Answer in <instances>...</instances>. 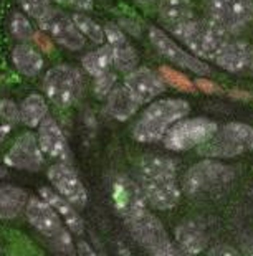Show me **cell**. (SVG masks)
Masks as SVG:
<instances>
[{
    "label": "cell",
    "instance_id": "6da1fadb",
    "mask_svg": "<svg viewBox=\"0 0 253 256\" xmlns=\"http://www.w3.org/2000/svg\"><path fill=\"white\" fill-rule=\"evenodd\" d=\"M139 185L147 204L156 210H170L180 200L177 167L169 157H144L139 162Z\"/></svg>",
    "mask_w": 253,
    "mask_h": 256
},
{
    "label": "cell",
    "instance_id": "7a4b0ae2",
    "mask_svg": "<svg viewBox=\"0 0 253 256\" xmlns=\"http://www.w3.org/2000/svg\"><path fill=\"white\" fill-rule=\"evenodd\" d=\"M189 111V102L184 100L167 98V100L152 102L134 126V139L144 144L162 140L167 130L177 121L184 119Z\"/></svg>",
    "mask_w": 253,
    "mask_h": 256
},
{
    "label": "cell",
    "instance_id": "3957f363",
    "mask_svg": "<svg viewBox=\"0 0 253 256\" xmlns=\"http://www.w3.org/2000/svg\"><path fill=\"white\" fill-rule=\"evenodd\" d=\"M179 38L180 42L189 46L192 53H195L199 58L213 60L218 56V53L223 50V46L228 43V32L223 25H220L212 17L205 20L194 18L187 24L175 26L170 30Z\"/></svg>",
    "mask_w": 253,
    "mask_h": 256
},
{
    "label": "cell",
    "instance_id": "277c9868",
    "mask_svg": "<svg viewBox=\"0 0 253 256\" xmlns=\"http://www.w3.org/2000/svg\"><path fill=\"white\" fill-rule=\"evenodd\" d=\"M235 170L215 159H205L192 166L182 178V190L190 197L222 192L233 182Z\"/></svg>",
    "mask_w": 253,
    "mask_h": 256
},
{
    "label": "cell",
    "instance_id": "5b68a950",
    "mask_svg": "<svg viewBox=\"0 0 253 256\" xmlns=\"http://www.w3.org/2000/svg\"><path fill=\"white\" fill-rule=\"evenodd\" d=\"M25 215L30 225L40 232L52 242L53 248L60 253L73 254V242H71L70 230L63 226L62 216L55 212L53 206L42 197H30L25 206Z\"/></svg>",
    "mask_w": 253,
    "mask_h": 256
},
{
    "label": "cell",
    "instance_id": "8992f818",
    "mask_svg": "<svg viewBox=\"0 0 253 256\" xmlns=\"http://www.w3.org/2000/svg\"><path fill=\"white\" fill-rule=\"evenodd\" d=\"M253 150V128L243 122H228L217 130L197 152L205 159H230Z\"/></svg>",
    "mask_w": 253,
    "mask_h": 256
},
{
    "label": "cell",
    "instance_id": "52a82bcc",
    "mask_svg": "<svg viewBox=\"0 0 253 256\" xmlns=\"http://www.w3.org/2000/svg\"><path fill=\"white\" fill-rule=\"evenodd\" d=\"M218 130L217 124L207 118L180 119L164 136V146L169 150L184 152L205 144Z\"/></svg>",
    "mask_w": 253,
    "mask_h": 256
},
{
    "label": "cell",
    "instance_id": "ba28073f",
    "mask_svg": "<svg viewBox=\"0 0 253 256\" xmlns=\"http://www.w3.org/2000/svg\"><path fill=\"white\" fill-rule=\"evenodd\" d=\"M126 226H128L131 236L152 256H164L175 246L170 242L161 220L156 215H152L149 210L126 220Z\"/></svg>",
    "mask_w": 253,
    "mask_h": 256
},
{
    "label": "cell",
    "instance_id": "9c48e42d",
    "mask_svg": "<svg viewBox=\"0 0 253 256\" xmlns=\"http://www.w3.org/2000/svg\"><path fill=\"white\" fill-rule=\"evenodd\" d=\"M43 91L57 106H73L83 91V78L76 68L60 64L47 72L43 78Z\"/></svg>",
    "mask_w": 253,
    "mask_h": 256
},
{
    "label": "cell",
    "instance_id": "30bf717a",
    "mask_svg": "<svg viewBox=\"0 0 253 256\" xmlns=\"http://www.w3.org/2000/svg\"><path fill=\"white\" fill-rule=\"evenodd\" d=\"M111 200L114 208L121 216H124V220H129L146 212L147 205H149L139 182H134L133 178L126 176H119L113 182Z\"/></svg>",
    "mask_w": 253,
    "mask_h": 256
},
{
    "label": "cell",
    "instance_id": "8fae6325",
    "mask_svg": "<svg viewBox=\"0 0 253 256\" xmlns=\"http://www.w3.org/2000/svg\"><path fill=\"white\" fill-rule=\"evenodd\" d=\"M149 38H151V43L154 45V48H156L162 56H166L169 62H172L174 64H177V66L184 68V70H189V72L199 74L202 78L203 76L212 74V70L208 68L202 60H199L197 56L182 50V48H180L172 38H169L162 30L151 28Z\"/></svg>",
    "mask_w": 253,
    "mask_h": 256
},
{
    "label": "cell",
    "instance_id": "7c38bea8",
    "mask_svg": "<svg viewBox=\"0 0 253 256\" xmlns=\"http://www.w3.org/2000/svg\"><path fill=\"white\" fill-rule=\"evenodd\" d=\"M40 28L50 35L53 42L60 43L68 50L78 52L85 46V36L67 14L52 8L45 18L40 20Z\"/></svg>",
    "mask_w": 253,
    "mask_h": 256
},
{
    "label": "cell",
    "instance_id": "4fadbf2b",
    "mask_svg": "<svg viewBox=\"0 0 253 256\" xmlns=\"http://www.w3.org/2000/svg\"><path fill=\"white\" fill-rule=\"evenodd\" d=\"M48 180L62 197L70 200L75 206L78 208L86 206L88 192L78 174L68 166V162H57L48 168Z\"/></svg>",
    "mask_w": 253,
    "mask_h": 256
},
{
    "label": "cell",
    "instance_id": "5bb4252c",
    "mask_svg": "<svg viewBox=\"0 0 253 256\" xmlns=\"http://www.w3.org/2000/svg\"><path fill=\"white\" fill-rule=\"evenodd\" d=\"M4 162L9 167L20 170L38 172L43 167V150L34 132H25L15 140L10 150L5 154Z\"/></svg>",
    "mask_w": 253,
    "mask_h": 256
},
{
    "label": "cell",
    "instance_id": "9a60e30c",
    "mask_svg": "<svg viewBox=\"0 0 253 256\" xmlns=\"http://www.w3.org/2000/svg\"><path fill=\"white\" fill-rule=\"evenodd\" d=\"M208 12L227 30L241 28L253 22V0H210Z\"/></svg>",
    "mask_w": 253,
    "mask_h": 256
},
{
    "label": "cell",
    "instance_id": "2e32d148",
    "mask_svg": "<svg viewBox=\"0 0 253 256\" xmlns=\"http://www.w3.org/2000/svg\"><path fill=\"white\" fill-rule=\"evenodd\" d=\"M124 86L133 92L139 104L152 102L166 90L162 76L154 73L149 68H136L128 73L124 80Z\"/></svg>",
    "mask_w": 253,
    "mask_h": 256
},
{
    "label": "cell",
    "instance_id": "e0dca14e",
    "mask_svg": "<svg viewBox=\"0 0 253 256\" xmlns=\"http://www.w3.org/2000/svg\"><path fill=\"white\" fill-rule=\"evenodd\" d=\"M38 144H40L43 154L53 157L60 162H68L70 149L65 134L53 118L47 116L38 126Z\"/></svg>",
    "mask_w": 253,
    "mask_h": 256
},
{
    "label": "cell",
    "instance_id": "ac0fdd59",
    "mask_svg": "<svg viewBox=\"0 0 253 256\" xmlns=\"http://www.w3.org/2000/svg\"><path fill=\"white\" fill-rule=\"evenodd\" d=\"M104 34H106V40L108 45L111 46L113 50V58H114V64L119 72L123 73H131L133 70L137 66V52L136 48L131 45V42L124 36V34L121 32L118 26L114 25H108L104 28Z\"/></svg>",
    "mask_w": 253,
    "mask_h": 256
},
{
    "label": "cell",
    "instance_id": "d6986e66",
    "mask_svg": "<svg viewBox=\"0 0 253 256\" xmlns=\"http://www.w3.org/2000/svg\"><path fill=\"white\" fill-rule=\"evenodd\" d=\"M38 194H40V197L48 202L55 212L62 216L65 225L68 226V230L71 233H75V235H83L85 232V222L83 218H81V215L78 214V212L75 210V205L71 204L70 200H67L65 197H62L57 190H52L50 187H42L40 190H38Z\"/></svg>",
    "mask_w": 253,
    "mask_h": 256
},
{
    "label": "cell",
    "instance_id": "ffe728a7",
    "mask_svg": "<svg viewBox=\"0 0 253 256\" xmlns=\"http://www.w3.org/2000/svg\"><path fill=\"white\" fill-rule=\"evenodd\" d=\"M175 242L179 248L189 254H199L207 248L208 235L202 223L195 220H187L175 228Z\"/></svg>",
    "mask_w": 253,
    "mask_h": 256
},
{
    "label": "cell",
    "instance_id": "44dd1931",
    "mask_svg": "<svg viewBox=\"0 0 253 256\" xmlns=\"http://www.w3.org/2000/svg\"><path fill=\"white\" fill-rule=\"evenodd\" d=\"M253 48L245 42H228L223 46V50L218 53L215 63L225 72L240 73L243 70H248L250 58Z\"/></svg>",
    "mask_w": 253,
    "mask_h": 256
},
{
    "label": "cell",
    "instance_id": "7402d4cb",
    "mask_svg": "<svg viewBox=\"0 0 253 256\" xmlns=\"http://www.w3.org/2000/svg\"><path fill=\"white\" fill-rule=\"evenodd\" d=\"M139 101L126 86H114L108 96V112L118 121H128L139 110Z\"/></svg>",
    "mask_w": 253,
    "mask_h": 256
},
{
    "label": "cell",
    "instance_id": "603a6c76",
    "mask_svg": "<svg viewBox=\"0 0 253 256\" xmlns=\"http://www.w3.org/2000/svg\"><path fill=\"white\" fill-rule=\"evenodd\" d=\"M29 194L15 185H0V220H14L25 212Z\"/></svg>",
    "mask_w": 253,
    "mask_h": 256
},
{
    "label": "cell",
    "instance_id": "cb8c5ba5",
    "mask_svg": "<svg viewBox=\"0 0 253 256\" xmlns=\"http://www.w3.org/2000/svg\"><path fill=\"white\" fill-rule=\"evenodd\" d=\"M159 12H161V18L169 26V30L195 18L194 7L189 0H162Z\"/></svg>",
    "mask_w": 253,
    "mask_h": 256
},
{
    "label": "cell",
    "instance_id": "d4e9b609",
    "mask_svg": "<svg viewBox=\"0 0 253 256\" xmlns=\"http://www.w3.org/2000/svg\"><path fill=\"white\" fill-rule=\"evenodd\" d=\"M0 256H43L27 236L0 228Z\"/></svg>",
    "mask_w": 253,
    "mask_h": 256
},
{
    "label": "cell",
    "instance_id": "484cf974",
    "mask_svg": "<svg viewBox=\"0 0 253 256\" xmlns=\"http://www.w3.org/2000/svg\"><path fill=\"white\" fill-rule=\"evenodd\" d=\"M14 66L25 76H37L43 68V58L34 46L20 43L12 50Z\"/></svg>",
    "mask_w": 253,
    "mask_h": 256
},
{
    "label": "cell",
    "instance_id": "4316f807",
    "mask_svg": "<svg viewBox=\"0 0 253 256\" xmlns=\"http://www.w3.org/2000/svg\"><path fill=\"white\" fill-rule=\"evenodd\" d=\"M48 116L47 101L42 94H29L20 104V121L29 128H38L40 122Z\"/></svg>",
    "mask_w": 253,
    "mask_h": 256
},
{
    "label": "cell",
    "instance_id": "83f0119b",
    "mask_svg": "<svg viewBox=\"0 0 253 256\" xmlns=\"http://www.w3.org/2000/svg\"><path fill=\"white\" fill-rule=\"evenodd\" d=\"M81 63H83V68L93 78H98V76L111 72V66L114 64L111 46L104 45L101 48H98L96 52H90L88 55L83 56Z\"/></svg>",
    "mask_w": 253,
    "mask_h": 256
},
{
    "label": "cell",
    "instance_id": "f1b7e54d",
    "mask_svg": "<svg viewBox=\"0 0 253 256\" xmlns=\"http://www.w3.org/2000/svg\"><path fill=\"white\" fill-rule=\"evenodd\" d=\"M71 18H73L78 30L83 34V36H86L93 43H96V45H103V42L106 40V34H104V28L101 25H98L95 20L90 18L85 14H75Z\"/></svg>",
    "mask_w": 253,
    "mask_h": 256
},
{
    "label": "cell",
    "instance_id": "f546056e",
    "mask_svg": "<svg viewBox=\"0 0 253 256\" xmlns=\"http://www.w3.org/2000/svg\"><path fill=\"white\" fill-rule=\"evenodd\" d=\"M10 32H12V35L20 42H29L32 38H35V30H34V26H32L30 20L20 12L12 14V18H10Z\"/></svg>",
    "mask_w": 253,
    "mask_h": 256
},
{
    "label": "cell",
    "instance_id": "4dcf8cb0",
    "mask_svg": "<svg viewBox=\"0 0 253 256\" xmlns=\"http://www.w3.org/2000/svg\"><path fill=\"white\" fill-rule=\"evenodd\" d=\"M22 7L32 18H37L40 22L42 18H45L52 10L50 0H20Z\"/></svg>",
    "mask_w": 253,
    "mask_h": 256
},
{
    "label": "cell",
    "instance_id": "1f68e13d",
    "mask_svg": "<svg viewBox=\"0 0 253 256\" xmlns=\"http://www.w3.org/2000/svg\"><path fill=\"white\" fill-rule=\"evenodd\" d=\"M0 119L5 124H17L20 121V106L10 100H0Z\"/></svg>",
    "mask_w": 253,
    "mask_h": 256
},
{
    "label": "cell",
    "instance_id": "d6a6232c",
    "mask_svg": "<svg viewBox=\"0 0 253 256\" xmlns=\"http://www.w3.org/2000/svg\"><path fill=\"white\" fill-rule=\"evenodd\" d=\"M114 83H116V74L113 72H108L101 76L95 78V92L98 98H108L109 92L114 90Z\"/></svg>",
    "mask_w": 253,
    "mask_h": 256
},
{
    "label": "cell",
    "instance_id": "836d02e7",
    "mask_svg": "<svg viewBox=\"0 0 253 256\" xmlns=\"http://www.w3.org/2000/svg\"><path fill=\"white\" fill-rule=\"evenodd\" d=\"M162 74H164V80H167L170 84H174L175 88H179V90L195 91V88H197V86L192 84L184 74H180L177 72H172V70H169V68H162Z\"/></svg>",
    "mask_w": 253,
    "mask_h": 256
},
{
    "label": "cell",
    "instance_id": "e575fe53",
    "mask_svg": "<svg viewBox=\"0 0 253 256\" xmlns=\"http://www.w3.org/2000/svg\"><path fill=\"white\" fill-rule=\"evenodd\" d=\"M207 256H241L238 250H235L233 246H230V244H215V246H212L208 250Z\"/></svg>",
    "mask_w": 253,
    "mask_h": 256
},
{
    "label": "cell",
    "instance_id": "d590c367",
    "mask_svg": "<svg viewBox=\"0 0 253 256\" xmlns=\"http://www.w3.org/2000/svg\"><path fill=\"white\" fill-rule=\"evenodd\" d=\"M76 256H98V254L90 244L81 240V242H78V244H76Z\"/></svg>",
    "mask_w": 253,
    "mask_h": 256
},
{
    "label": "cell",
    "instance_id": "8d00e7d4",
    "mask_svg": "<svg viewBox=\"0 0 253 256\" xmlns=\"http://www.w3.org/2000/svg\"><path fill=\"white\" fill-rule=\"evenodd\" d=\"M68 2L78 10H83V12H90V10H93V0H68Z\"/></svg>",
    "mask_w": 253,
    "mask_h": 256
},
{
    "label": "cell",
    "instance_id": "74e56055",
    "mask_svg": "<svg viewBox=\"0 0 253 256\" xmlns=\"http://www.w3.org/2000/svg\"><path fill=\"white\" fill-rule=\"evenodd\" d=\"M197 88H200L202 91H205V92H213V91H217L218 88L213 83H210V81H207V80H197V83H195Z\"/></svg>",
    "mask_w": 253,
    "mask_h": 256
},
{
    "label": "cell",
    "instance_id": "f35d334b",
    "mask_svg": "<svg viewBox=\"0 0 253 256\" xmlns=\"http://www.w3.org/2000/svg\"><path fill=\"white\" fill-rule=\"evenodd\" d=\"M241 253H243L245 256H253V238L241 243Z\"/></svg>",
    "mask_w": 253,
    "mask_h": 256
},
{
    "label": "cell",
    "instance_id": "ab89813d",
    "mask_svg": "<svg viewBox=\"0 0 253 256\" xmlns=\"http://www.w3.org/2000/svg\"><path fill=\"white\" fill-rule=\"evenodd\" d=\"M10 129H12L10 124H5V122L0 124V142H4V139L7 138L9 132H10Z\"/></svg>",
    "mask_w": 253,
    "mask_h": 256
},
{
    "label": "cell",
    "instance_id": "60d3db41",
    "mask_svg": "<svg viewBox=\"0 0 253 256\" xmlns=\"http://www.w3.org/2000/svg\"><path fill=\"white\" fill-rule=\"evenodd\" d=\"M164 256H194V254H189V253H185L184 250H180L179 246H174L169 253H166Z\"/></svg>",
    "mask_w": 253,
    "mask_h": 256
},
{
    "label": "cell",
    "instance_id": "b9f144b4",
    "mask_svg": "<svg viewBox=\"0 0 253 256\" xmlns=\"http://www.w3.org/2000/svg\"><path fill=\"white\" fill-rule=\"evenodd\" d=\"M119 256H133V254H131V252L124 244H119Z\"/></svg>",
    "mask_w": 253,
    "mask_h": 256
},
{
    "label": "cell",
    "instance_id": "7bdbcfd3",
    "mask_svg": "<svg viewBox=\"0 0 253 256\" xmlns=\"http://www.w3.org/2000/svg\"><path fill=\"white\" fill-rule=\"evenodd\" d=\"M248 70H250V73L253 74V52H251V58H250V64H248Z\"/></svg>",
    "mask_w": 253,
    "mask_h": 256
},
{
    "label": "cell",
    "instance_id": "ee69618b",
    "mask_svg": "<svg viewBox=\"0 0 253 256\" xmlns=\"http://www.w3.org/2000/svg\"><path fill=\"white\" fill-rule=\"evenodd\" d=\"M5 176H7V170L4 167H0V178H4Z\"/></svg>",
    "mask_w": 253,
    "mask_h": 256
},
{
    "label": "cell",
    "instance_id": "f6af8a7d",
    "mask_svg": "<svg viewBox=\"0 0 253 256\" xmlns=\"http://www.w3.org/2000/svg\"><path fill=\"white\" fill-rule=\"evenodd\" d=\"M136 2H142V4H144V2H152V0H136Z\"/></svg>",
    "mask_w": 253,
    "mask_h": 256
}]
</instances>
